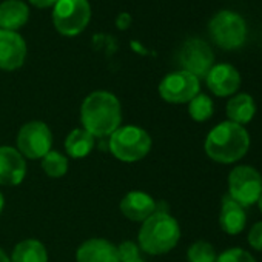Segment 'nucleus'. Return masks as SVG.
<instances>
[{
	"mask_svg": "<svg viewBox=\"0 0 262 262\" xmlns=\"http://www.w3.org/2000/svg\"><path fill=\"white\" fill-rule=\"evenodd\" d=\"M51 129L42 120H31L25 123L17 135V150L28 159H42L48 151H51Z\"/></svg>",
	"mask_w": 262,
	"mask_h": 262,
	"instance_id": "6e6552de",
	"label": "nucleus"
},
{
	"mask_svg": "<svg viewBox=\"0 0 262 262\" xmlns=\"http://www.w3.org/2000/svg\"><path fill=\"white\" fill-rule=\"evenodd\" d=\"M83 129L94 138H110L122 123L119 99L108 91H94L85 97L80 108Z\"/></svg>",
	"mask_w": 262,
	"mask_h": 262,
	"instance_id": "f257e3e1",
	"label": "nucleus"
},
{
	"mask_svg": "<svg viewBox=\"0 0 262 262\" xmlns=\"http://www.w3.org/2000/svg\"><path fill=\"white\" fill-rule=\"evenodd\" d=\"M108 148L122 162H138L151 150V138L141 126H119L108 138Z\"/></svg>",
	"mask_w": 262,
	"mask_h": 262,
	"instance_id": "20e7f679",
	"label": "nucleus"
},
{
	"mask_svg": "<svg viewBox=\"0 0 262 262\" xmlns=\"http://www.w3.org/2000/svg\"><path fill=\"white\" fill-rule=\"evenodd\" d=\"M128 262H145V260H142V259L139 257V259H135V260H128Z\"/></svg>",
	"mask_w": 262,
	"mask_h": 262,
	"instance_id": "7c9ffc66",
	"label": "nucleus"
},
{
	"mask_svg": "<svg viewBox=\"0 0 262 262\" xmlns=\"http://www.w3.org/2000/svg\"><path fill=\"white\" fill-rule=\"evenodd\" d=\"M188 113L193 120L196 122H205L213 116V102L205 94H198L188 102Z\"/></svg>",
	"mask_w": 262,
	"mask_h": 262,
	"instance_id": "4be33fe9",
	"label": "nucleus"
},
{
	"mask_svg": "<svg viewBox=\"0 0 262 262\" xmlns=\"http://www.w3.org/2000/svg\"><path fill=\"white\" fill-rule=\"evenodd\" d=\"M188 262H216V251L211 244L205 241L194 242L187 253Z\"/></svg>",
	"mask_w": 262,
	"mask_h": 262,
	"instance_id": "5701e85b",
	"label": "nucleus"
},
{
	"mask_svg": "<svg viewBox=\"0 0 262 262\" xmlns=\"http://www.w3.org/2000/svg\"><path fill=\"white\" fill-rule=\"evenodd\" d=\"M42 168L50 178H63L68 171V159L62 153L51 150L42 158Z\"/></svg>",
	"mask_w": 262,
	"mask_h": 262,
	"instance_id": "412c9836",
	"label": "nucleus"
},
{
	"mask_svg": "<svg viewBox=\"0 0 262 262\" xmlns=\"http://www.w3.org/2000/svg\"><path fill=\"white\" fill-rule=\"evenodd\" d=\"M27 59V43L16 31L0 30V70L14 71Z\"/></svg>",
	"mask_w": 262,
	"mask_h": 262,
	"instance_id": "9b49d317",
	"label": "nucleus"
},
{
	"mask_svg": "<svg viewBox=\"0 0 262 262\" xmlns=\"http://www.w3.org/2000/svg\"><path fill=\"white\" fill-rule=\"evenodd\" d=\"M248 244L254 248L262 251V221L254 224L248 233Z\"/></svg>",
	"mask_w": 262,
	"mask_h": 262,
	"instance_id": "a878e982",
	"label": "nucleus"
},
{
	"mask_svg": "<svg viewBox=\"0 0 262 262\" xmlns=\"http://www.w3.org/2000/svg\"><path fill=\"white\" fill-rule=\"evenodd\" d=\"M94 148V136L83 128H76L65 139V151L74 159L88 156Z\"/></svg>",
	"mask_w": 262,
	"mask_h": 262,
	"instance_id": "6ab92c4d",
	"label": "nucleus"
},
{
	"mask_svg": "<svg viewBox=\"0 0 262 262\" xmlns=\"http://www.w3.org/2000/svg\"><path fill=\"white\" fill-rule=\"evenodd\" d=\"M138 237L139 248L145 253L165 254L178 245L181 239V228L178 221L167 211H155L144 221Z\"/></svg>",
	"mask_w": 262,
	"mask_h": 262,
	"instance_id": "7ed1b4c3",
	"label": "nucleus"
},
{
	"mask_svg": "<svg viewBox=\"0 0 262 262\" xmlns=\"http://www.w3.org/2000/svg\"><path fill=\"white\" fill-rule=\"evenodd\" d=\"M77 262H120L117 247L106 239H88L76 253Z\"/></svg>",
	"mask_w": 262,
	"mask_h": 262,
	"instance_id": "2eb2a0df",
	"label": "nucleus"
},
{
	"mask_svg": "<svg viewBox=\"0 0 262 262\" xmlns=\"http://www.w3.org/2000/svg\"><path fill=\"white\" fill-rule=\"evenodd\" d=\"M199 79L184 70L170 73L159 83V94L168 103H187L199 94Z\"/></svg>",
	"mask_w": 262,
	"mask_h": 262,
	"instance_id": "1a4fd4ad",
	"label": "nucleus"
},
{
	"mask_svg": "<svg viewBox=\"0 0 262 262\" xmlns=\"http://www.w3.org/2000/svg\"><path fill=\"white\" fill-rule=\"evenodd\" d=\"M250 147V136L242 125L225 120L216 125L205 139V153L219 164H233L242 159Z\"/></svg>",
	"mask_w": 262,
	"mask_h": 262,
	"instance_id": "f03ea898",
	"label": "nucleus"
},
{
	"mask_svg": "<svg viewBox=\"0 0 262 262\" xmlns=\"http://www.w3.org/2000/svg\"><path fill=\"white\" fill-rule=\"evenodd\" d=\"M179 63L184 71L205 79L214 65V54L208 43L201 39H188L179 51Z\"/></svg>",
	"mask_w": 262,
	"mask_h": 262,
	"instance_id": "9d476101",
	"label": "nucleus"
},
{
	"mask_svg": "<svg viewBox=\"0 0 262 262\" xmlns=\"http://www.w3.org/2000/svg\"><path fill=\"white\" fill-rule=\"evenodd\" d=\"M122 214L135 222H144L156 211L155 199L144 191H129L120 201Z\"/></svg>",
	"mask_w": 262,
	"mask_h": 262,
	"instance_id": "4468645a",
	"label": "nucleus"
},
{
	"mask_svg": "<svg viewBox=\"0 0 262 262\" xmlns=\"http://www.w3.org/2000/svg\"><path fill=\"white\" fill-rule=\"evenodd\" d=\"M4 207H5V198H4L2 191H0V214L4 211Z\"/></svg>",
	"mask_w": 262,
	"mask_h": 262,
	"instance_id": "c85d7f7f",
	"label": "nucleus"
},
{
	"mask_svg": "<svg viewBox=\"0 0 262 262\" xmlns=\"http://www.w3.org/2000/svg\"><path fill=\"white\" fill-rule=\"evenodd\" d=\"M11 262H48V253L42 242L25 239L16 245Z\"/></svg>",
	"mask_w": 262,
	"mask_h": 262,
	"instance_id": "aec40b11",
	"label": "nucleus"
},
{
	"mask_svg": "<svg viewBox=\"0 0 262 262\" xmlns=\"http://www.w3.org/2000/svg\"><path fill=\"white\" fill-rule=\"evenodd\" d=\"M208 33L211 40L219 48L233 51V50H239L245 43L247 24L241 14L224 10L211 17L208 24Z\"/></svg>",
	"mask_w": 262,
	"mask_h": 262,
	"instance_id": "39448f33",
	"label": "nucleus"
},
{
	"mask_svg": "<svg viewBox=\"0 0 262 262\" xmlns=\"http://www.w3.org/2000/svg\"><path fill=\"white\" fill-rule=\"evenodd\" d=\"M247 214L241 204H237L234 199H231L228 194L222 199L221 214H219V224L221 228L227 234H239L245 228Z\"/></svg>",
	"mask_w": 262,
	"mask_h": 262,
	"instance_id": "dca6fc26",
	"label": "nucleus"
},
{
	"mask_svg": "<svg viewBox=\"0 0 262 262\" xmlns=\"http://www.w3.org/2000/svg\"><path fill=\"white\" fill-rule=\"evenodd\" d=\"M254 113H256L254 100L247 93L231 97L227 103V117L230 122H234L237 125L248 123L254 117Z\"/></svg>",
	"mask_w": 262,
	"mask_h": 262,
	"instance_id": "a211bd4d",
	"label": "nucleus"
},
{
	"mask_svg": "<svg viewBox=\"0 0 262 262\" xmlns=\"http://www.w3.org/2000/svg\"><path fill=\"white\" fill-rule=\"evenodd\" d=\"M205 82L213 94L217 97H227L237 91L241 85V74L230 63H217L208 71Z\"/></svg>",
	"mask_w": 262,
	"mask_h": 262,
	"instance_id": "ddd939ff",
	"label": "nucleus"
},
{
	"mask_svg": "<svg viewBox=\"0 0 262 262\" xmlns=\"http://www.w3.org/2000/svg\"><path fill=\"white\" fill-rule=\"evenodd\" d=\"M216 262H256L254 257L242 248H230L216 257Z\"/></svg>",
	"mask_w": 262,
	"mask_h": 262,
	"instance_id": "b1692460",
	"label": "nucleus"
},
{
	"mask_svg": "<svg viewBox=\"0 0 262 262\" xmlns=\"http://www.w3.org/2000/svg\"><path fill=\"white\" fill-rule=\"evenodd\" d=\"M28 17L30 10L20 0H5L0 5V30L16 31L28 22Z\"/></svg>",
	"mask_w": 262,
	"mask_h": 262,
	"instance_id": "f3484780",
	"label": "nucleus"
},
{
	"mask_svg": "<svg viewBox=\"0 0 262 262\" xmlns=\"http://www.w3.org/2000/svg\"><path fill=\"white\" fill-rule=\"evenodd\" d=\"M117 254H119V260L120 262H128V260H135L139 259V245L135 242H122L117 247Z\"/></svg>",
	"mask_w": 262,
	"mask_h": 262,
	"instance_id": "393cba45",
	"label": "nucleus"
},
{
	"mask_svg": "<svg viewBox=\"0 0 262 262\" xmlns=\"http://www.w3.org/2000/svg\"><path fill=\"white\" fill-rule=\"evenodd\" d=\"M27 176V162L19 150L13 147H0V185L16 187Z\"/></svg>",
	"mask_w": 262,
	"mask_h": 262,
	"instance_id": "f8f14e48",
	"label": "nucleus"
},
{
	"mask_svg": "<svg viewBox=\"0 0 262 262\" xmlns=\"http://www.w3.org/2000/svg\"><path fill=\"white\" fill-rule=\"evenodd\" d=\"M91 19L88 0H59L53 10V22L62 36L80 34Z\"/></svg>",
	"mask_w": 262,
	"mask_h": 262,
	"instance_id": "423d86ee",
	"label": "nucleus"
},
{
	"mask_svg": "<svg viewBox=\"0 0 262 262\" xmlns=\"http://www.w3.org/2000/svg\"><path fill=\"white\" fill-rule=\"evenodd\" d=\"M262 194V176L250 165H239L228 176V196L244 208L256 204Z\"/></svg>",
	"mask_w": 262,
	"mask_h": 262,
	"instance_id": "0eeeda50",
	"label": "nucleus"
},
{
	"mask_svg": "<svg viewBox=\"0 0 262 262\" xmlns=\"http://www.w3.org/2000/svg\"><path fill=\"white\" fill-rule=\"evenodd\" d=\"M30 2L37 8H50V7H54L59 0H30Z\"/></svg>",
	"mask_w": 262,
	"mask_h": 262,
	"instance_id": "bb28decb",
	"label": "nucleus"
},
{
	"mask_svg": "<svg viewBox=\"0 0 262 262\" xmlns=\"http://www.w3.org/2000/svg\"><path fill=\"white\" fill-rule=\"evenodd\" d=\"M257 204H259V210H260V213H262V194H260V198H259Z\"/></svg>",
	"mask_w": 262,
	"mask_h": 262,
	"instance_id": "c756f323",
	"label": "nucleus"
},
{
	"mask_svg": "<svg viewBox=\"0 0 262 262\" xmlns=\"http://www.w3.org/2000/svg\"><path fill=\"white\" fill-rule=\"evenodd\" d=\"M0 262H11V259L5 254V251L0 250Z\"/></svg>",
	"mask_w": 262,
	"mask_h": 262,
	"instance_id": "cd10ccee",
	"label": "nucleus"
}]
</instances>
